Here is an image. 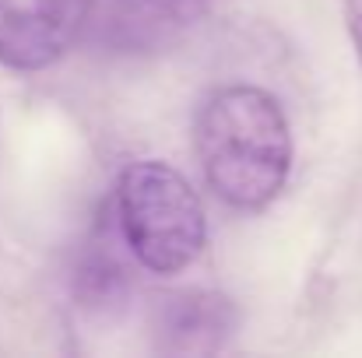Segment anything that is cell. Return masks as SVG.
Returning <instances> with one entry per match:
<instances>
[{
  "label": "cell",
  "mask_w": 362,
  "mask_h": 358,
  "mask_svg": "<svg viewBox=\"0 0 362 358\" xmlns=\"http://www.w3.org/2000/svg\"><path fill=\"white\" fill-rule=\"evenodd\" d=\"M208 186L233 208H267L292 169V133L278 99L253 85L218 88L197 113Z\"/></svg>",
  "instance_id": "cell-1"
},
{
  "label": "cell",
  "mask_w": 362,
  "mask_h": 358,
  "mask_svg": "<svg viewBox=\"0 0 362 358\" xmlns=\"http://www.w3.org/2000/svg\"><path fill=\"white\" fill-rule=\"evenodd\" d=\"M117 222L130 256L151 274L190 267L208 239L204 204L165 162H134L117 183Z\"/></svg>",
  "instance_id": "cell-2"
},
{
  "label": "cell",
  "mask_w": 362,
  "mask_h": 358,
  "mask_svg": "<svg viewBox=\"0 0 362 358\" xmlns=\"http://www.w3.org/2000/svg\"><path fill=\"white\" fill-rule=\"evenodd\" d=\"M95 0H0V64L42 71L92 25Z\"/></svg>",
  "instance_id": "cell-3"
},
{
  "label": "cell",
  "mask_w": 362,
  "mask_h": 358,
  "mask_svg": "<svg viewBox=\"0 0 362 358\" xmlns=\"http://www.w3.org/2000/svg\"><path fill=\"white\" fill-rule=\"evenodd\" d=\"M211 0H95L92 21L106 46L120 53H151L190 32Z\"/></svg>",
  "instance_id": "cell-4"
},
{
  "label": "cell",
  "mask_w": 362,
  "mask_h": 358,
  "mask_svg": "<svg viewBox=\"0 0 362 358\" xmlns=\"http://www.w3.org/2000/svg\"><path fill=\"white\" fill-rule=\"evenodd\" d=\"M233 330V309L222 295L208 292H187L173 295L162 306V345L169 352H215L222 338Z\"/></svg>",
  "instance_id": "cell-5"
},
{
  "label": "cell",
  "mask_w": 362,
  "mask_h": 358,
  "mask_svg": "<svg viewBox=\"0 0 362 358\" xmlns=\"http://www.w3.org/2000/svg\"><path fill=\"white\" fill-rule=\"evenodd\" d=\"M345 18H349V32H352V42L362 56V0H345Z\"/></svg>",
  "instance_id": "cell-6"
}]
</instances>
